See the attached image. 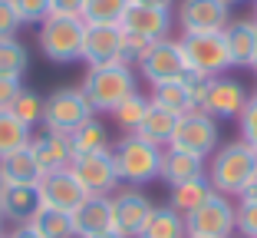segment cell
Returning a JSON list of instances; mask_svg holds the SVG:
<instances>
[{
    "label": "cell",
    "mask_w": 257,
    "mask_h": 238,
    "mask_svg": "<svg viewBox=\"0 0 257 238\" xmlns=\"http://www.w3.org/2000/svg\"><path fill=\"white\" fill-rule=\"evenodd\" d=\"M83 96L96 113H112L119 103H125L136 90V73L125 63H112V66H92L83 80Z\"/></svg>",
    "instance_id": "6da1fadb"
},
{
    "label": "cell",
    "mask_w": 257,
    "mask_h": 238,
    "mask_svg": "<svg viewBox=\"0 0 257 238\" xmlns=\"http://www.w3.org/2000/svg\"><path fill=\"white\" fill-rule=\"evenodd\" d=\"M254 169H257V152L237 139V142H227L214 152L211 166H208V182L221 195H241Z\"/></svg>",
    "instance_id": "7a4b0ae2"
},
{
    "label": "cell",
    "mask_w": 257,
    "mask_h": 238,
    "mask_svg": "<svg viewBox=\"0 0 257 238\" xmlns=\"http://www.w3.org/2000/svg\"><path fill=\"white\" fill-rule=\"evenodd\" d=\"M112 162H115V172H119V182L145 185V182H152V179H159L162 146H152L142 136L128 132V136H122L119 142H115Z\"/></svg>",
    "instance_id": "3957f363"
},
{
    "label": "cell",
    "mask_w": 257,
    "mask_h": 238,
    "mask_svg": "<svg viewBox=\"0 0 257 238\" xmlns=\"http://www.w3.org/2000/svg\"><path fill=\"white\" fill-rule=\"evenodd\" d=\"M83 33H86L83 17L50 14L40 23V50L53 63H76L83 60Z\"/></svg>",
    "instance_id": "277c9868"
},
{
    "label": "cell",
    "mask_w": 257,
    "mask_h": 238,
    "mask_svg": "<svg viewBox=\"0 0 257 238\" xmlns=\"http://www.w3.org/2000/svg\"><path fill=\"white\" fill-rule=\"evenodd\" d=\"M96 109L89 106V100L83 96V90L66 86V90H56L43 100V126L53 132H66L73 136L79 126H86L89 119H96Z\"/></svg>",
    "instance_id": "5b68a950"
},
{
    "label": "cell",
    "mask_w": 257,
    "mask_h": 238,
    "mask_svg": "<svg viewBox=\"0 0 257 238\" xmlns=\"http://www.w3.org/2000/svg\"><path fill=\"white\" fill-rule=\"evenodd\" d=\"M178 46H182L191 73L221 76L224 69H231V53H227L224 30H218V33H185V37L178 40Z\"/></svg>",
    "instance_id": "8992f818"
},
{
    "label": "cell",
    "mask_w": 257,
    "mask_h": 238,
    "mask_svg": "<svg viewBox=\"0 0 257 238\" xmlns=\"http://www.w3.org/2000/svg\"><path fill=\"white\" fill-rule=\"evenodd\" d=\"M188 238H231L234 235V202L221 192H211L201 205L185 215Z\"/></svg>",
    "instance_id": "52a82bcc"
},
{
    "label": "cell",
    "mask_w": 257,
    "mask_h": 238,
    "mask_svg": "<svg viewBox=\"0 0 257 238\" xmlns=\"http://www.w3.org/2000/svg\"><path fill=\"white\" fill-rule=\"evenodd\" d=\"M139 69H142V76L149 80L152 86L178 83V80H185L191 73L182 46H178V40H155V43L149 46L145 60L139 63Z\"/></svg>",
    "instance_id": "ba28073f"
},
{
    "label": "cell",
    "mask_w": 257,
    "mask_h": 238,
    "mask_svg": "<svg viewBox=\"0 0 257 238\" xmlns=\"http://www.w3.org/2000/svg\"><path fill=\"white\" fill-rule=\"evenodd\" d=\"M69 172L79 179L89 195H109L119 185V172L112 162V149H99V152H86V155H73Z\"/></svg>",
    "instance_id": "9c48e42d"
},
{
    "label": "cell",
    "mask_w": 257,
    "mask_h": 238,
    "mask_svg": "<svg viewBox=\"0 0 257 238\" xmlns=\"http://www.w3.org/2000/svg\"><path fill=\"white\" fill-rule=\"evenodd\" d=\"M168 146L182 149V152H191V155H201V159L211 155L214 146H218V119H211L201 109L182 116V123H178V129H175Z\"/></svg>",
    "instance_id": "30bf717a"
},
{
    "label": "cell",
    "mask_w": 257,
    "mask_h": 238,
    "mask_svg": "<svg viewBox=\"0 0 257 238\" xmlns=\"http://www.w3.org/2000/svg\"><path fill=\"white\" fill-rule=\"evenodd\" d=\"M152 212H155V205L145 192L122 189L112 195V231H119L122 238H139Z\"/></svg>",
    "instance_id": "8fae6325"
},
{
    "label": "cell",
    "mask_w": 257,
    "mask_h": 238,
    "mask_svg": "<svg viewBox=\"0 0 257 238\" xmlns=\"http://www.w3.org/2000/svg\"><path fill=\"white\" fill-rule=\"evenodd\" d=\"M83 60L89 63V69L122 63V27H115V23H86Z\"/></svg>",
    "instance_id": "7c38bea8"
},
{
    "label": "cell",
    "mask_w": 257,
    "mask_h": 238,
    "mask_svg": "<svg viewBox=\"0 0 257 238\" xmlns=\"http://www.w3.org/2000/svg\"><path fill=\"white\" fill-rule=\"evenodd\" d=\"M37 189H40V199H43V205H46V208H56V212H69V215H73L76 208L86 202V195H89L83 185H79V179H76L69 169L50 172V176H40Z\"/></svg>",
    "instance_id": "4fadbf2b"
},
{
    "label": "cell",
    "mask_w": 257,
    "mask_h": 238,
    "mask_svg": "<svg viewBox=\"0 0 257 238\" xmlns=\"http://www.w3.org/2000/svg\"><path fill=\"white\" fill-rule=\"evenodd\" d=\"M178 20L185 33H218L231 23V7L224 0H182Z\"/></svg>",
    "instance_id": "5bb4252c"
},
{
    "label": "cell",
    "mask_w": 257,
    "mask_h": 238,
    "mask_svg": "<svg viewBox=\"0 0 257 238\" xmlns=\"http://www.w3.org/2000/svg\"><path fill=\"white\" fill-rule=\"evenodd\" d=\"M247 90L231 76H214L208 86V96L201 103V113H208L211 119H234L241 116V109L247 106Z\"/></svg>",
    "instance_id": "9a60e30c"
},
{
    "label": "cell",
    "mask_w": 257,
    "mask_h": 238,
    "mask_svg": "<svg viewBox=\"0 0 257 238\" xmlns=\"http://www.w3.org/2000/svg\"><path fill=\"white\" fill-rule=\"evenodd\" d=\"M30 152H33V159H37L40 176L69 169V162H73L69 136H66V132H53V129H43L40 136H33L30 139Z\"/></svg>",
    "instance_id": "2e32d148"
},
{
    "label": "cell",
    "mask_w": 257,
    "mask_h": 238,
    "mask_svg": "<svg viewBox=\"0 0 257 238\" xmlns=\"http://www.w3.org/2000/svg\"><path fill=\"white\" fill-rule=\"evenodd\" d=\"M125 33H139L145 40H168L172 30V10H155V7H142V4H128L125 17L119 23Z\"/></svg>",
    "instance_id": "e0dca14e"
},
{
    "label": "cell",
    "mask_w": 257,
    "mask_h": 238,
    "mask_svg": "<svg viewBox=\"0 0 257 238\" xmlns=\"http://www.w3.org/2000/svg\"><path fill=\"white\" fill-rule=\"evenodd\" d=\"M112 228V199L109 195H86V202L73 212L76 238H89Z\"/></svg>",
    "instance_id": "ac0fdd59"
},
{
    "label": "cell",
    "mask_w": 257,
    "mask_h": 238,
    "mask_svg": "<svg viewBox=\"0 0 257 238\" xmlns=\"http://www.w3.org/2000/svg\"><path fill=\"white\" fill-rule=\"evenodd\" d=\"M43 208L37 185H4V202H0V215L14 225H30L33 215Z\"/></svg>",
    "instance_id": "d6986e66"
},
{
    "label": "cell",
    "mask_w": 257,
    "mask_h": 238,
    "mask_svg": "<svg viewBox=\"0 0 257 238\" xmlns=\"http://www.w3.org/2000/svg\"><path fill=\"white\" fill-rule=\"evenodd\" d=\"M227 53H231V66L250 69L257 56V23L254 20H231L224 27Z\"/></svg>",
    "instance_id": "ffe728a7"
},
{
    "label": "cell",
    "mask_w": 257,
    "mask_h": 238,
    "mask_svg": "<svg viewBox=\"0 0 257 238\" xmlns=\"http://www.w3.org/2000/svg\"><path fill=\"white\" fill-rule=\"evenodd\" d=\"M204 176V159L201 155H191V152H182V149H172L168 146L162 152V169H159V179L175 185L182 182H191V179H201Z\"/></svg>",
    "instance_id": "44dd1931"
},
{
    "label": "cell",
    "mask_w": 257,
    "mask_h": 238,
    "mask_svg": "<svg viewBox=\"0 0 257 238\" xmlns=\"http://www.w3.org/2000/svg\"><path fill=\"white\" fill-rule=\"evenodd\" d=\"M178 123H182V116L172 113V109H162L152 103L149 113H145V119L139 123L136 136H142L145 142H152V146H168L175 136V129H178Z\"/></svg>",
    "instance_id": "7402d4cb"
},
{
    "label": "cell",
    "mask_w": 257,
    "mask_h": 238,
    "mask_svg": "<svg viewBox=\"0 0 257 238\" xmlns=\"http://www.w3.org/2000/svg\"><path fill=\"white\" fill-rule=\"evenodd\" d=\"M0 182L4 185H37L40 182V169H37V159H33L30 146L0 159Z\"/></svg>",
    "instance_id": "603a6c76"
},
{
    "label": "cell",
    "mask_w": 257,
    "mask_h": 238,
    "mask_svg": "<svg viewBox=\"0 0 257 238\" xmlns=\"http://www.w3.org/2000/svg\"><path fill=\"white\" fill-rule=\"evenodd\" d=\"M155 106L162 109H172L178 116H188L195 113V103H191V93H188V83L178 80V83H162V86H152V96H149Z\"/></svg>",
    "instance_id": "cb8c5ba5"
},
{
    "label": "cell",
    "mask_w": 257,
    "mask_h": 238,
    "mask_svg": "<svg viewBox=\"0 0 257 238\" xmlns=\"http://www.w3.org/2000/svg\"><path fill=\"white\" fill-rule=\"evenodd\" d=\"M139 238H188V231H185V218L175 212L172 205L168 208H155L149 215V222H145L142 235Z\"/></svg>",
    "instance_id": "d4e9b609"
},
{
    "label": "cell",
    "mask_w": 257,
    "mask_h": 238,
    "mask_svg": "<svg viewBox=\"0 0 257 238\" xmlns=\"http://www.w3.org/2000/svg\"><path fill=\"white\" fill-rule=\"evenodd\" d=\"M211 192H214V189H211V182H208L204 176L191 179V182H182V185H175V189H172V208L185 218V215H191V212H195V208L201 205Z\"/></svg>",
    "instance_id": "484cf974"
},
{
    "label": "cell",
    "mask_w": 257,
    "mask_h": 238,
    "mask_svg": "<svg viewBox=\"0 0 257 238\" xmlns=\"http://www.w3.org/2000/svg\"><path fill=\"white\" fill-rule=\"evenodd\" d=\"M33 139V129L27 123H20L10 109H4L0 113V159L10 152H17V149H27Z\"/></svg>",
    "instance_id": "4316f807"
},
{
    "label": "cell",
    "mask_w": 257,
    "mask_h": 238,
    "mask_svg": "<svg viewBox=\"0 0 257 238\" xmlns=\"http://www.w3.org/2000/svg\"><path fill=\"white\" fill-rule=\"evenodd\" d=\"M30 228L37 231L40 238H76L73 215H69V212H56V208H46V205L33 215Z\"/></svg>",
    "instance_id": "83f0119b"
},
{
    "label": "cell",
    "mask_w": 257,
    "mask_h": 238,
    "mask_svg": "<svg viewBox=\"0 0 257 238\" xmlns=\"http://www.w3.org/2000/svg\"><path fill=\"white\" fill-rule=\"evenodd\" d=\"M69 146H73V155H86V152H99V149H109V136H106V126L89 119L86 126L69 136Z\"/></svg>",
    "instance_id": "f1b7e54d"
},
{
    "label": "cell",
    "mask_w": 257,
    "mask_h": 238,
    "mask_svg": "<svg viewBox=\"0 0 257 238\" xmlns=\"http://www.w3.org/2000/svg\"><path fill=\"white\" fill-rule=\"evenodd\" d=\"M132 0H86L83 4V23H115L119 27Z\"/></svg>",
    "instance_id": "f546056e"
},
{
    "label": "cell",
    "mask_w": 257,
    "mask_h": 238,
    "mask_svg": "<svg viewBox=\"0 0 257 238\" xmlns=\"http://www.w3.org/2000/svg\"><path fill=\"white\" fill-rule=\"evenodd\" d=\"M30 66V53L17 37L0 40V76H23V69Z\"/></svg>",
    "instance_id": "4dcf8cb0"
},
{
    "label": "cell",
    "mask_w": 257,
    "mask_h": 238,
    "mask_svg": "<svg viewBox=\"0 0 257 238\" xmlns=\"http://www.w3.org/2000/svg\"><path fill=\"white\" fill-rule=\"evenodd\" d=\"M149 106H152L149 96H142V93H132L125 103H119V106L112 109V116H115V123H119L122 129L136 132V129H139V123L145 119V113H149Z\"/></svg>",
    "instance_id": "1f68e13d"
},
{
    "label": "cell",
    "mask_w": 257,
    "mask_h": 238,
    "mask_svg": "<svg viewBox=\"0 0 257 238\" xmlns=\"http://www.w3.org/2000/svg\"><path fill=\"white\" fill-rule=\"evenodd\" d=\"M10 113L33 129L37 123H43V96H37L33 90H23L20 96H17V103L10 106Z\"/></svg>",
    "instance_id": "d6a6232c"
},
{
    "label": "cell",
    "mask_w": 257,
    "mask_h": 238,
    "mask_svg": "<svg viewBox=\"0 0 257 238\" xmlns=\"http://www.w3.org/2000/svg\"><path fill=\"white\" fill-rule=\"evenodd\" d=\"M234 228L244 238H257V199H241L234 205Z\"/></svg>",
    "instance_id": "836d02e7"
},
{
    "label": "cell",
    "mask_w": 257,
    "mask_h": 238,
    "mask_svg": "<svg viewBox=\"0 0 257 238\" xmlns=\"http://www.w3.org/2000/svg\"><path fill=\"white\" fill-rule=\"evenodd\" d=\"M149 46H152V40L122 30V63H125V66H139V63L145 60V53H149Z\"/></svg>",
    "instance_id": "e575fe53"
},
{
    "label": "cell",
    "mask_w": 257,
    "mask_h": 238,
    "mask_svg": "<svg viewBox=\"0 0 257 238\" xmlns=\"http://www.w3.org/2000/svg\"><path fill=\"white\" fill-rule=\"evenodd\" d=\"M237 126H241V142L244 146H250L257 152V96H250L247 106L241 109V116H237Z\"/></svg>",
    "instance_id": "d590c367"
},
{
    "label": "cell",
    "mask_w": 257,
    "mask_h": 238,
    "mask_svg": "<svg viewBox=\"0 0 257 238\" xmlns=\"http://www.w3.org/2000/svg\"><path fill=\"white\" fill-rule=\"evenodd\" d=\"M23 23H43L50 17V0H14Z\"/></svg>",
    "instance_id": "8d00e7d4"
},
{
    "label": "cell",
    "mask_w": 257,
    "mask_h": 238,
    "mask_svg": "<svg viewBox=\"0 0 257 238\" xmlns=\"http://www.w3.org/2000/svg\"><path fill=\"white\" fill-rule=\"evenodd\" d=\"M20 27H23V20H20V14H17L14 0H0V40L17 37Z\"/></svg>",
    "instance_id": "74e56055"
},
{
    "label": "cell",
    "mask_w": 257,
    "mask_h": 238,
    "mask_svg": "<svg viewBox=\"0 0 257 238\" xmlns=\"http://www.w3.org/2000/svg\"><path fill=\"white\" fill-rule=\"evenodd\" d=\"M20 93H23V83H20V76H0V113L14 106Z\"/></svg>",
    "instance_id": "f35d334b"
},
{
    "label": "cell",
    "mask_w": 257,
    "mask_h": 238,
    "mask_svg": "<svg viewBox=\"0 0 257 238\" xmlns=\"http://www.w3.org/2000/svg\"><path fill=\"white\" fill-rule=\"evenodd\" d=\"M83 4H86V0H50V14L83 17Z\"/></svg>",
    "instance_id": "ab89813d"
},
{
    "label": "cell",
    "mask_w": 257,
    "mask_h": 238,
    "mask_svg": "<svg viewBox=\"0 0 257 238\" xmlns=\"http://www.w3.org/2000/svg\"><path fill=\"white\" fill-rule=\"evenodd\" d=\"M132 4H142V7H155V10H172L175 0H132Z\"/></svg>",
    "instance_id": "60d3db41"
},
{
    "label": "cell",
    "mask_w": 257,
    "mask_h": 238,
    "mask_svg": "<svg viewBox=\"0 0 257 238\" xmlns=\"http://www.w3.org/2000/svg\"><path fill=\"white\" fill-rule=\"evenodd\" d=\"M237 199H257V169H254V176L247 179V185H244V192L237 195Z\"/></svg>",
    "instance_id": "b9f144b4"
},
{
    "label": "cell",
    "mask_w": 257,
    "mask_h": 238,
    "mask_svg": "<svg viewBox=\"0 0 257 238\" xmlns=\"http://www.w3.org/2000/svg\"><path fill=\"white\" fill-rule=\"evenodd\" d=\"M7 238H40V235H37V231H33V228H30V225H17V228H14V231H10V235H7Z\"/></svg>",
    "instance_id": "7bdbcfd3"
},
{
    "label": "cell",
    "mask_w": 257,
    "mask_h": 238,
    "mask_svg": "<svg viewBox=\"0 0 257 238\" xmlns=\"http://www.w3.org/2000/svg\"><path fill=\"white\" fill-rule=\"evenodd\" d=\"M89 238H122V235H119V231H112V228H109V231H99V235H89Z\"/></svg>",
    "instance_id": "ee69618b"
},
{
    "label": "cell",
    "mask_w": 257,
    "mask_h": 238,
    "mask_svg": "<svg viewBox=\"0 0 257 238\" xmlns=\"http://www.w3.org/2000/svg\"><path fill=\"white\" fill-rule=\"evenodd\" d=\"M0 238H7V235H4V215H0Z\"/></svg>",
    "instance_id": "f6af8a7d"
},
{
    "label": "cell",
    "mask_w": 257,
    "mask_h": 238,
    "mask_svg": "<svg viewBox=\"0 0 257 238\" xmlns=\"http://www.w3.org/2000/svg\"><path fill=\"white\" fill-rule=\"evenodd\" d=\"M224 4H227V7H234V4H241V0H224Z\"/></svg>",
    "instance_id": "bcb514c9"
},
{
    "label": "cell",
    "mask_w": 257,
    "mask_h": 238,
    "mask_svg": "<svg viewBox=\"0 0 257 238\" xmlns=\"http://www.w3.org/2000/svg\"><path fill=\"white\" fill-rule=\"evenodd\" d=\"M0 202H4V182H0Z\"/></svg>",
    "instance_id": "7dc6e473"
},
{
    "label": "cell",
    "mask_w": 257,
    "mask_h": 238,
    "mask_svg": "<svg viewBox=\"0 0 257 238\" xmlns=\"http://www.w3.org/2000/svg\"><path fill=\"white\" fill-rule=\"evenodd\" d=\"M250 69H254V73H257V56H254V66H250Z\"/></svg>",
    "instance_id": "c3c4849f"
},
{
    "label": "cell",
    "mask_w": 257,
    "mask_h": 238,
    "mask_svg": "<svg viewBox=\"0 0 257 238\" xmlns=\"http://www.w3.org/2000/svg\"><path fill=\"white\" fill-rule=\"evenodd\" d=\"M254 96H257V93H254Z\"/></svg>",
    "instance_id": "681fc988"
}]
</instances>
